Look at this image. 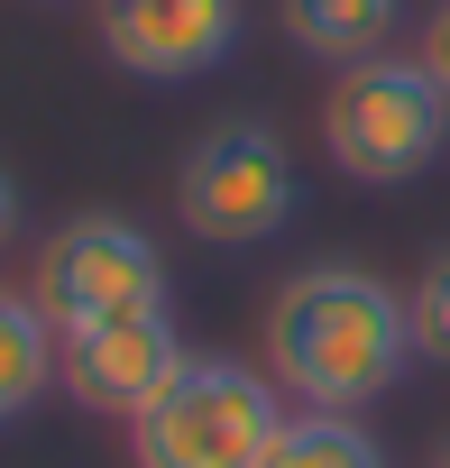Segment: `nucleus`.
<instances>
[{
  "instance_id": "1",
  "label": "nucleus",
  "mask_w": 450,
  "mask_h": 468,
  "mask_svg": "<svg viewBox=\"0 0 450 468\" xmlns=\"http://www.w3.org/2000/svg\"><path fill=\"white\" fill-rule=\"evenodd\" d=\"M413 367V313L377 267L313 258L267 303V377L313 413H368Z\"/></svg>"
},
{
  "instance_id": "2",
  "label": "nucleus",
  "mask_w": 450,
  "mask_h": 468,
  "mask_svg": "<svg viewBox=\"0 0 450 468\" xmlns=\"http://www.w3.org/2000/svg\"><path fill=\"white\" fill-rule=\"evenodd\" d=\"M285 422V386L249 358H184L175 386L129 422V468H258Z\"/></svg>"
},
{
  "instance_id": "3",
  "label": "nucleus",
  "mask_w": 450,
  "mask_h": 468,
  "mask_svg": "<svg viewBox=\"0 0 450 468\" xmlns=\"http://www.w3.org/2000/svg\"><path fill=\"white\" fill-rule=\"evenodd\" d=\"M450 147V92L423 56H359L322 92V156L349 184H413Z\"/></svg>"
},
{
  "instance_id": "4",
  "label": "nucleus",
  "mask_w": 450,
  "mask_h": 468,
  "mask_svg": "<svg viewBox=\"0 0 450 468\" xmlns=\"http://www.w3.org/2000/svg\"><path fill=\"white\" fill-rule=\"evenodd\" d=\"M295 211H304V184H295V156L267 120H220L175 165V220L211 249H258Z\"/></svg>"
},
{
  "instance_id": "5",
  "label": "nucleus",
  "mask_w": 450,
  "mask_h": 468,
  "mask_svg": "<svg viewBox=\"0 0 450 468\" xmlns=\"http://www.w3.org/2000/svg\"><path fill=\"white\" fill-rule=\"evenodd\" d=\"M38 313L56 331H92V322H120V313H156L166 303V258L138 220L120 211H74L56 239L38 249V276H28Z\"/></svg>"
},
{
  "instance_id": "6",
  "label": "nucleus",
  "mask_w": 450,
  "mask_h": 468,
  "mask_svg": "<svg viewBox=\"0 0 450 468\" xmlns=\"http://www.w3.org/2000/svg\"><path fill=\"white\" fill-rule=\"evenodd\" d=\"M102 56L138 83H202L240 56V0H92Z\"/></svg>"
},
{
  "instance_id": "7",
  "label": "nucleus",
  "mask_w": 450,
  "mask_h": 468,
  "mask_svg": "<svg viewBox=\"0 0 450 468\" xmlns=\"http://www.w3.org/2000/svg\"><path fill=\"white\" fill-rule=\"evenodd\" d=\"M184 358H193V349L175 340V322H166V303H156V313H120V322L65 331V349H56V386H65L83 413H120V422H138V413L175 386Z\"/></svg>"
},
{
  "instance_id": "8",
  "label": "nucleus",
  "mask_w": 450,
  "mask_h": 468,
  "mask_svg": "<svg viewBox=\"0 0 450 468\" xmlns=\"http://www.w3.org/2000/svg\"><path fill=\"white\" fill-rule=\"evenodd\" d=\"M285 10V37L313 56V65H359V56H386L395 19H404V0H276Z\"/></svg>"
},
{
  "instance_id": "9",
  "label": "nucleus",
  "mask_w": 450,
  "mask_h": 468,
  "mask_svg": "<svg viewBox=\"0 0 450 468\" xmlns=\"http://www.w3.org/2000/svg\"><path fill=\"white\" fill-rule=\"evenodd\" d=\"M56 349H65V331L38 313V294L0 285V422H19L28 404L56 395Z\"/></svg>"
},
{
  "instance_id": "10",
  "label": "nucleus",
  "mask_w": 450,
  "mask_h": 468,
  "mask_svg": "<svg viewBox=\"0 0 450 468\" xmlns=\"http://www.w3.org/2000/svg\"><path fill=\"white\" fill-rule=\"evenodd\" d=\"M258 468H386V450H377V431H368L359 413H313V404H295V413L276 422V441H267Z\"/></svg>"
},
{
  "instance_id": "11",
  "label": "nucleus",
  "mask_w": 450,
  "mask_h": 468,
  "mask_svg": "<svg viewBox=\"0 0 450 468\" xmlns=\"http://www.w3.org/2000/svg\"><path fill=\"white\" fill-rule=\"evenodd\" d=\"M404 313H413V358L450 367V249L423 258V276L404 285Z\"/></svg>"
},
{
  "instance_id": "12",
  "label": "nucleus",
  "mask_w": 450,
  "mask_h": 468,
  "mask_svg": "<svg viewBox=\"0 0 450 468\" xmlns=\"http://www.w3.org/2000/svg\"><path fill=\"white\" fill-rule=\"evenodd\" d=\"M413 56H423V74L450 92V0H432V19H423V47H413Z\"/></svg>"
},
{
  "instance_id": "13",
  "label": "nucleus",
  "mask_w": 450,
  "mask_h": 468,
  "mask_svg": "<svg viewBox=\"0 0 450 468\" xmlns=\"http://www.w3.org/2000/svg\"><path fill=\"white\" fill-rule=\"evenodd\" d=\"M10 229H19V184L0 175V239H10Z\"/></svg>"
},
{
  "instance_id": "14",
  "label": "nucleus",
  "mask_w": 450,
  "mask_h": 468,
  "mask_svg": "<svg viewBox=\"0 0 450 468\" xmlns=\"http://www.w3.org/2000/svg\"><path fill=\"white\" fill-rule=\"evenodd\" d=\"M432 468H450V431H441V450H432Z\"/></svg>"
}]
</instances>
